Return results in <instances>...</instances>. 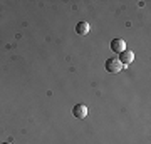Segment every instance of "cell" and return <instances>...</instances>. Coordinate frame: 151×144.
Instances as JSON below:
<instances>
[{"instance_id": "6da1fadb", "label": "cell", "mask_w": 151, "mask_h": 144, "mask_svg": "<svg viewBox=\"0 0 151 144\" xmlns=\"http://www.w3.org/2000/svg\"><path fill=\"white\" fill-rule=\"evenodd\" d=\"M104 67H106V70H108V72H111V74H118L119 70L123 69V64L119 62L118 57H109V59L106 60Z\"/></svg>"}, {"instance_id": "7a4b0ae2", "label": "cell", "mask_w": 151, "mask_h": 144, "mask_svg": "<svg viewBox=\"0 0 151 144\" xmlns=\"http://www.w3.org/2000/svg\"><path fill=\"white\" fill-rule=\"evenodd\" d=\"M111 50L116 54H121L126 50V42H124L121 37H114L113 40H111Z\"/></svg>"}, {"instance_id": "3957f363", "label": "cell", "mask_w": 151, "mask_h": 144, "mask_svg": "<svg viewBox=\"0 0 151 144\" xmlns=\"http://www.w3.org/2000/svg\"><path fill=\"white\" fill-rule=\"evenodd\" d=\"M72 116H74L76 119H84L87 116V107L86 104H76L74 107H72Z\"/></svg>"}, {"instance_id": "277c9868", "label": "cell", "mask_w": 151, "mask_h": 144, "mask_svg": "<svg viewBox=\"0 0 151 144\" xmlns=\"http://www.w3.org/2000/svg\"><path fill=\"white\" fill-rule=\"evenodd\" d=\"M119 62L123 64V67H126V65L133 64V60H134V54L131 52V50H124V52L119 54Z\"/></svg>"}, {"instance_id": "5b68a950", "label": "cell", "mask_w": 151, "mask_h": 144, "mask_svg": "<svg viewBox=\"0 0 151 144\" xmlns=\"http://www.w3.org/2000/svg\"><path fill=\"white\" fill-rule=\"evenodd\" d=\"M89 30H91V27H89L87 22L81 20V22H77V24H76V34H79V35H87Z\"/></svg>"}, {"instance_id": "8992f818", "label": "cell", "mask_w": 151, "mask_h": 144, "mask_svg": "<svg viewBox=\"0 0 151 144\" xmlns=\"http://www.w3.org/2000/svg\"><path fill=\"white\" fill-rule=\"evenodd\" d=\"M4 144H10V143H4Z\"/></svg>"}]
</instances>
